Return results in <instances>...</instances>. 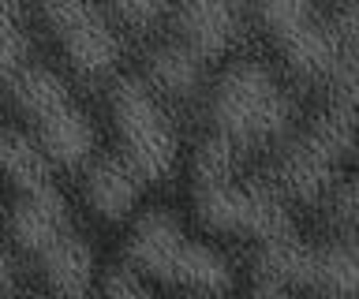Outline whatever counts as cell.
I'll return each mask as SVG.
<instances>
[{
    "label": "cell",
    "mask_w": 359,
    "mask_h": 299,
    "mask_svg": "<svg viewBox=\"0 0 359 299\" xmlns=\"http://www.w3.org/2000/svg\"><path fill=\"white\" fill-rule=\"evenodd\" d=\"M0 195L4 236L34 265L56 299H90L97 288V254L79 232L56 169L15 124L0 127Z\"/></svg>",
    "instance_id": "6da1fadb"
},
{
    "label": "cell",
    "mask_w": 359,
    "mask_h": 299,
    "mask_svg": "<svg viewBox=\"0 0 359 299\" xmlns=\"http://www.w3.org/2000/svg\"><path fill=\"white\" fill-rule=\"evenodd\" d=\"M191 176V206L198 225L213 236L243 239L251 254L296 236L299 225L288 209V198L273 187V180L247 176L243 158L202 131L187 165Z\"/></svg>",
    "instance_id": "7a4b0ae2"
},
{
    "label": "cell",
    "mask_w": 359,
    "mask_h": 299,
    "mask_svg": "<svg viewBox=\"0 0 359 299\" xmlns=\"http://www.w3.org/2000/svg\"><path fill=\"white\" fill-rule=\"evenodd\" d=\"M206 79V135L236 158L269 153L299 124V102L288 75L258 57H229Z\"/></svg>",
    "instance_id": "3957f363"
},
{
    "label": "cell",
    "mask_w": 359,
    "mask_h": 299,
    "mask_svg": "<svg viewBox=\"0 0 359 299\" xmlns=\"http://www.w3.org/2000/svg\"><path fill=\"white\" fill-rule=\"evenodd\" d=\"M355 146V57H348L337 75L322 86V105L292 127L277 146L273 187L288 202L318 206L344 176V161Z\"/></svg>",
    "instance_id": "277c9868"
},
{
    "label": "cell",
    "mask_w": 359,
    "mask_h": 299,
    "mask_svg": "<svg viewBox=\"0 0 359 299\" xmlns=\"http://www.w3.org/2000/svg\"><path fill=\"white\" fill-rule=\"evenodd\" d=\"M123 265L150 284L184 292L229 295L236 288V265L217 243L202 239L168 206H139L123 221Z\"/></svg>",
    "instance_id": "5b68a950"
},
{
    "label": "cell",
    "mask_w": 359,
    "mask_h": 299,
    "mask_svg": "<svg viewBox=\"0 0 359 299\" xmlns=\"http://www.w3.org/2000/svg\"><path fill=\"white\" fill-rule=\"evenodd\" d=\"M4 94L15 113V127L27 131L56 172H79L101 146L94 116L53 64L30 57L4 83Z\"/></svg>",
    "instance_id": "8992f818"
},
{
    "label": "cell",
    "mask_w": 359,
    "mask_h": 299,
    "mask_svg": "<svg viewBox=\"0 0 359 299\" xmlns=\"http://www.w3.org/2000/svg\"><path fill=\"white\" fill-rule=\"evenodd\" d=\"M105 116L112 131V150L146 180L161 187L180 172L184 142L168 102L139 71H116L105 90Z\"/></svg>",
    "instance_id": "52a82bcc"
},
{
    "label": "cell",
    "mask_w": 359,
    "mask_h": 299,
    "mask_svg": "<svg viewBox=\"0 0 359 299\" xmlns=\"http://www.w3.org/2000/svg\"><path fill=\"white\" fill-rule=\"evenodd\" d=\"M34 12L75 79L109 83L120 71L128 46L109 0H34Z\"/></svg>",
    "instance_id": "ba28073f"
},
{
    "label": "cell",
    "mask_w": 359,
    "mask_h": 299,
    "mask_svg": "<svg viewBox=\"0 0 359 299\" xmlns=\"http://www.w3.org/2000/svg\"><path fill=\"white\" fill-rule=\"evenodd\" d=\"M251 27L247 0H168L165 8V38L187 49L206 71L224 64L240 49Z\"/></svg>",
    "instance_id": "9c48e42d"
},
{
    "label": "cell",
    "mask_w": 359,
    "mask_h": 299,
    "mask_svg": "<svg viewBox=\"0 0 359 299\" xmlns=\"http://www.w3.org/2000/svg\"><path fill=\"white\" fill-rule=\"evenodd\" d=\"M79 191L101 225H123L142 206V195L150 187L112 146H97L94 158L79 169Z\"/></svg>",
    "instance_id": "30bf717a"
},
{
    "label": "cell",
    "mask_w": 359,
    "mask_h": 299,
    "mask_svg": "<svg viewBox=\"0 0 359 299\" xmlns=\"http://www.w3.org/2000/svg\"><path fill=\"white\" fill-rule=\"evenodd\" d=\"M139 75L165 97L168 105L195 102V97L206 90V79H210V71L202 68L187 49H180L176 41L165 38V34H157L150 46H146Z\"/></svg>",
    "instance_id": "8fae6325"
},
{
    "label": "cell",
    "mask_w": 359,
    "mask_h": 299,
    "mask_svg": "<svg viewBox=\"0 0 359 299\" xmlns=\"http://www.w3.org/2000/svg\"><path fill=\"white\" fill-rule=\"evenodd\" d=\"M30 57H34L30 53V27H27L22 0H0V86Z\"/></svg>",
    "instance_id": "7c38bea8"
},
{
    "label": "cell",
    "mask_w": 359,
    "mask_h": 299,
    "mask_svg": "<svg viewBox=\"0 0 359 299\" xmlns=\"http://www.w3.org/2000/svg\"><path fill=\"white\" fill-rule=\"evenodd\" d=\"M112 15L120 27H128L131 34H154L165 23L168 0H109Z\"/></svg>",
    "instance_id": "4fadbf2b"
},
{
    "label": "cell",
    "mask_w": 359,
    "mask_h": 299,
    "mask_svg": "<svg viewBox=\"0 0 359 299\" xmlns=\"http://www.w3.org/2000/svg\"><path fill=\"white\" fill-rule=\"evenodd\" d=\"M97 295L101 299H157L150 281H142L139 273H131L123 262L105 270V273H97Z\"/></svg>",
    "instance_id": "5bb4252c"
},
{
    "label": "cell",
    "mask_w": 359,
    "mask_h": 299,
    "mask_svg": "<svg viewBox=\"0 0 359 299\" xmlns=\"http://www.w3.org/2000/svg\"><path fill=\"white\" fill-rule=\"evenodd\" d=\"M0 209H4V195H0ZM15 281H19V265H15V251L0 228V299H8L15 292Z\"/></svg>",
    "instance_id": "9a60e30c"
},
{
    "label": "cell",
    "mask_w": 359,
    "mask_h": 299,
    "mask_svg": "<svg viewBox=\"0 0 359 299\" xmlns=\"http://www.w3.org/2000/svg\"><path fill=\"white\" fill-rule=\"evenodd\" d=\"M251 299H296V292H292L288 284L280 281H269V277H258L255 288H251Z\"/></svg>",
    "instance_id": "2e32d148"
},
{
    "label": "cell",
    "mask_w": 359,
    "mask_h": 299,
    "mask_svg": "<svg viewBox=\"0 0 359 299\" xmlns=\"http://www.w3.org/2000/svg\"><path fill=\"white\" fill-rule=\"evenodd\" d=\"M187 299H224V295H206V292H187Z\"/></svg>",
    "instance_id": "e0dca14e"
},
{
    "label": "cell",
    "mask_w": 359,
    "mask_h": 299,
    "mask_svg": "<svg viewBox=\"0 0 359 299\" xmlns=\"http://www.w3.org/2000/svg\"><path fill=\"white\" fill-rule=\"evenodd\" d=\"M34 299H56V295H49V292H45V295H34Z\"/></svg>",
    "instance_id": "ac0fdd59"
}]
</instances>
